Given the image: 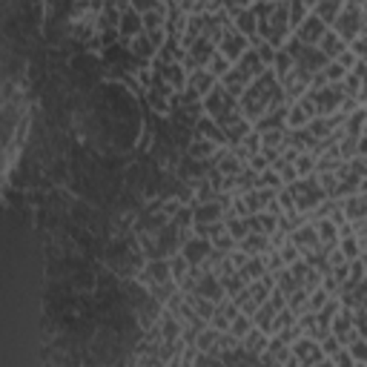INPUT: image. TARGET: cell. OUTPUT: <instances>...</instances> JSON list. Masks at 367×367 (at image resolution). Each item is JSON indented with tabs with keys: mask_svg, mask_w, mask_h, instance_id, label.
Wrapping results in <instances>:
<instances>
[{
	"mask_svg": "<svg viewBox=\"0 0 367 367\" xmlns=\"http://www.w3.org/2000/svg\"><path fill=\"white\" fill-rule=\"evenodd\" d=\"M341 201V212H344V218L347 221H353V218H364V212H367V201H364V192H353V196H344L339 198Z\"/></svg>",
	"mask_w": 367,
	"mask_h": 367,
	"instance_id": "obj_21",
	"label": "cell"
},
{
	"mask_svg": "<svg viewBox=\"0 0 367 367\" xmlns=\"http://www.w3.org/2000/svg\"><path fill=\"white\" fill-rule=\"evenodd\" d=\"M192 135H198V138H207L212 141L216 147H227L224 141V129L209 118V115H201V118H196V126H192Z\"/></svg>",
	"mask_w": 367,
	"mask_h": 367,
	"instance_id": "obj_9",
	"label": "cell"
},
{
	"mask_svg": "<svg viewBox=\"0 0 367 367\" xmlns=\"http://www.w3.org/2000/svg\"><path fill=\"white\" fill-rule=\"evenodd\" d=\"M233 29L236 32H241L244 37H253V35H258V17L253 15V9H238L236 15H233Z\"/></svg>",
	"mask_w": 367,
	"mask_h": 367,
	"instance_id": "obj_20",
	"label": "cell"
},
{
	"mask_svg": "<svg viewBox=\"0 0 367 367\" xmlns=\"http://www.w3.org/2000/svg\"><path fill=\"white\" fill-rule=\"evenodd\" d=\"M324 78H327V84H333V81H344V75H347V69L339 64V61H327L324 64Z\"/></svg>",
	"mask_w": 367,
	"mask_h": 367,
	"instance_id": "obj_40",
	"label": "cell"
},
{
	"mask_svg": "<svg viewBox=\"0 0 367 367\" xmlns=\"http://www.w3.org/2000/svg\"><path fill=\"white\" fill-rule=\"evenodd\" d=\"M256 55H258V61L264 64V66H273V57H276V46L273 44H267V41H258L256 46Z\"/></svg>",
	"mask_w": 367,
	"mask_h": 367,
	"instance_id": "obj_41",
	"label": "cell"
},
{
	"mask_svg": "<svg viewBox=\"0 0 367 367\" xmlns=\"http://www.w3.org/2000/svg\"><path fill=\"white\" fill-rule=\"evenodd\" d=\"M192 293H198V296H204V299H209V301L227 299L224 287H221V281H218V273H212V270H201V276H198L196 290H192Z\"/></svg>",
	"mask_w": 367,
	"mask_h": 367,
	"instance_id": "obj_8",
	"label": "cell"
},
{
	"mask_svg": "<svg viewBox=\"0 0 367 367\" xmlns=\"http://www.w3.org/2000/svg\"><path fill=\"white\" fill-rule=\"evenodd\" d=\"M290 350H293V356H296L299 364H304V367H313V364H330V359H327V356L321 353L319 341L310 339V336H304V333H301L296 341H290Z\"/></svg>",
	"mask_w": 367,
	"mask_h": 367,
	"instance_id": "obj_3",
	"label": "cell"
},
{
	"mask_svg": "<svg viewBox=\"0 0 367 367\" xmlns=\"http://www.w3.org/2000/svg\"><path fill=\"white\" fill-rule=\"evenodd\" d=\"M227 330H229V333H233V336L241 341V336H247L250 330H253V319H250L247 313H241V310H238V313H236V319L229 321V327H227Z\"/></svg>",
	"mask_w": 367,
	"mask_h": 367,
	"instance_id": "obj_33",
	"label": "cell"
},
{
	"mask_svg": "<svg viewBox=\"0 0 367 367\" xmlns=\"http://www.w3.org/2000/svg\"><path fill=\"white\" fill-rule=\"evenodd\" d=\"M238 247L244 250L247 256H261L264 250H270V236H267V233H247V236L238 241Z\"/></svg>",
	"mask_w": 367,
	"mask_h": 367,
	"instance_id": "obj_23",
	"label": "cell"
},
{
	"mask_svg": "<svg viewBox=\"0 0 367 367\" xmlns=\"http://www.w3.org/2000/svg\"><path fill=\"white\" fill-rule=\"evenodd\" d=\"M229 66H233V64H229L227 57H224V55H221V52L216 49V55L209 57V61H207V66H204V69H207L209 75H216V78H221V75H224V72H227Z\"/></svg>",
	"mask_w": 367,
	"mask_h": 367,
	"instance_id": "obj_37",
	"label": "cell"
},
{
	"mask_svg": "<svg viewBox=\"0 0 367 367\" xmlns=\"http://www.w3.org/2000/svg\"><path fill=\"white\" fill-rule=\"evenodd\" d=\"M293 167H296V172H299V178L313 176V172H316V152H299L296 161H293Z\"/></svg>",
	"mask_w": 367,
	"mask_h": 367,
	"instance_id": "obj_32",
	"label": "cell"
},
{
	"mask_svg": "<svg viewBox=\"0 0 367 367\" xmlns=\"http://www.w3.org/2000/svg\"><path fill=\"white\" fill-rule=\"evenodd\" d=\"M224 229H227V233L229 236H233L236 241H241L247 233H250V229H247V224H244V218L241 216H224Z\"/></svg>",
	"mask_w": 367,
	"mask_h": 367,
	"instance_id": "obj_35",
	"label": "cell"
},
{
	"mask_svg": "<svg viewBox=\"0 0 367 367\" xmlns=\"http://www.w3.org/2000/svg\"><path fill=\"white\" fill-rule=\"evenodd\" d=\"M144 273L149 276V281H169L172 273H169V258H147L144 264Z\"/></svg>",
	"mask_w": 367,
	"mask_h": 367,
	"instance_id": "obj_25",
	"label": "cell"
},
{
	"mask_svg": "<svg viewBox=\"0 0 367 367\" xmlns=\"http://www.w3.org/2000/svg\"><path fill=\"white\" fill-rule=\"evenodd\" d=\"M324 64H327V57L319 52V46H301V52L296 55V66H301V69H307V72H319V69H324Z\"/></svg>",
	"mask_w": 367,
	"mask_h": 367,
	"instance_id": "obj_15",
	"label": "cell"
},
{
	"mask_svg": "<svg viewBox=\"0 0 367 367\" xmlns=\"http://www.w3.org/2000/svg\"><path fill=\"white\" fill-rule=\"evenodd\" d=\"M339 250L344 253V258L350 261V258H356V256L364 253V241H359L356 236H344V238H339Z\"/></svg>",
	"mask_w": 367,
	"mask_h": 367,
	"instance_id": "obj_34",
	"label": "cell"
},
{
	"mask_svg": "<svg viewBox=\"0 0 367 367\" xmlns=\"http://www.w3.org/2000/svg\"><path fill=\"white\" fill-rule=\"evenodd\" d=\"M293 66H296V61H293V55H287V52H284V49L279 46V49H276V57H273V66H270V69H273V72H276V78L281 81V78H284V75H287L290 69H293Z\"/></svg>",
	"mask_w": 367,
	"mask_h": 367,
	"instance_id": "obj_31",
	"label": "cell"
},
{
	"mask_svg": "<svg viewBox=\"0 0 367 367\" xmlns=\"http://www.w3.org/2000/svg\"><path fill=\"white\" fill-rule=\"evenodd\" d=\"M316 227V236H319V244L327 250V247H336L339 244V227L330 221V218H316L313 221Z\"/></svg>",
	"mask_w": 367,
	"mask_h": 367,
	"instance_id": "obj_22",
	"label": "cell"
},
{
	"mask_svg": "<svg viewBox=\"0 0 367 367\" xmlns=\"http://www.w3.org/2000/svg\"><path fill=\"white\" fill-rule=\"evenodd\" d=\"M267 273V267H264V258L261 256H250L241 267H238V276L250 284V281H256V279H261Z\"/></svg>",
	"mask_w": 367,
	"mask_h": 367,
	"instance_id": "obj_27",
	"label": "cell"
},
{
	"mask_svg": "<svg viewBox=\"0 0 367 367\" xmlns=\"http://www.w3.org/2000/svg\"><path fill=\"white\" fill-rule=\"evenodd\" d=\"M138 32H144L141 15L135 12V9H129V6H126V9L121 12V17H118V35H121V37H126V41H129V37H135Z\"/></svg>",
	"mask_w": 367,
	"mask_h": 367,
	"instance_id": "obj_19",
	"label": "cell"
},
{
	"mask_svg": "<svg viewBox=\"0 0 367 367\" xmlns=\"http://www.w3.org/2000/svg\"><path fill=\"white\" fill-rule=\"evenodd\" d=\"M279 256H281V261H284V267H287V264H293V261H299V258H301V250L287 238V241L279 247Z\"/></svg>",
	"mask_w": 367,
	"mask_h": 367,
	"instance_id": "obj_39",
	"label": "cell"
},
{
	"mask_svg": "<svg viewBox=\"0 0 367 367\" xmlns=\"http://www.w3.org/2000/svg\"><path fill=\"white\" fill-rule=\"evenodd\" d=\"M324 32H327V23L321 21L319 15H313V12H307V17L293 29V35L299 37V41H301L304 46H316V44H319V37H321Z\"/></svg>",
	"mask_w": 367,
	"mask_h": 367,
	"instance_id": "obj_6",
	"label": "cell"
},
{
	"mask_svg": "<svg viewBox=\"0 0 367 367\" xmlns=\"http://www.w3.org/2000/svg\"><path fill=\"white\" fill-rule=\"evenodd\" d=\"M364 118H367V112H364V106L359 104L350 115L344 118V124H341V129H344V135H353V138H359V135H364Z\"/></svg>",
	"mask_w": 367,
	"mask_h": 367,
	"instance_id": "obj_26",
	"label": "cell"
},
{
	"mask_svg": "<svg viewBox=\"0 0 367 367\" xmlns=\"http://www.w3.org/2000/svg\"><path fill=\"white\" fill-rule=\"evenodd\" d=\"M261 135V152H264V158L267 161H273L279 152L287 147V138H284V129H264L258 132Z\"/></svg>",
	"mask_w": 367,
	"mask_h": 367,
	"instance_id": "obj_10",
	"label": "cell"
},
{
	"mask_svg": "<svg viewBox=\"0 0 367 367\" xmlns=\"http://www.w3.org/2000/svg\"><path fill=\"white\" fill-rule=\"evenodd\" d=\"M327 29H333L341 41H353V37L364 35V3L344 0V6L339 9V15L333 17V23Z\"/></svg>",
	"mask_w": 367,
	"mask_h": 367,
	"instance_id": "obj_1",
	"label": "cell"
},
{
	"mask_svg": "<svg viewBox=\"0 0 367 367\" xmlns=\"http://www.w3.org/2000/svg\"><path fill=\"white\" fill-rule=\"evenodd\" d=\"M267 333H261L258 330V327H253V330H250L247 336H241V347H244V350L247 353H253V356H258L261 350H264V347H267Z\"/></svg>",
	"mask_w": 367,
	"mask_h": 367,
	"instance_id": "obj_28",
	"label": "cell"
},
{
	"mask_svg": "<svg viewBox=\"0 0 367 367\" xmlns=\"http://www.w3.org/2000/svg\"><path fill=\"white\" fill-rule=\"evenodd\" d=\"M218 84L224 86V92H227V95H233V98H241V92L247 89L250 78H247V75H241L236 66H229V69L221 75V78H218Z\"/></svg>",
	"mask_w": 367,
	"mask_h": 367,
	"instance_id": "obj_13",
	"label": "cell"
},
{
	"mask_svg": "<svg viewBox=\"0 0 367 367\" xmlns=\"http://www.w3.org/2000/svg\"><path fill=\"white\" fill-rule=\"evenodd\" d=\"M129 9H135L138 15L156 12V9H164V0H129Z\"/></svg>",
	"mask_w": 367,
	"mask_h": 367,
	"instance_id": "obj_42",
	"label": "cell"
},
{
	"mask_svg": "<svg viewBox=\"0 0 367 367\" xmlns=\"http://www.w3.org/2000/svg\"><path fill=\"white\" fill-rule=\"evenodd\" d=\"M341 6H344V0H319V3H316L310 12H313V15H319L321 21H324L327 26H330V23H333V17L339 15V9H341Z\"/></svg>",
	"mask_w": 367,
	"mask_h": 367,
	"instance_id": "obj_29",
	"label": "cell"
},
{
	"mask_svg": "<svg viewBox=\"0 0 367 367\" xmlns=\"http://www.w3.org/2000/svg\"><path fill=\"white\" fill-rule=\"evenodd\" d=\"M244 164H247L250 169H253V172H261V169H267V167H270V161L264 158V152H256V156H250Z\"/></svg>",
	"mask_w": 367,
	"mask_h": 367,
	"instance_id": "obj_43",
	"label": "cell"
},
{
	"mask_svg": "<svg viewBox=\"0 0 367 367\" xmlns=\"http://www.w3.org/2000/svg\"><path fill=\"white\" fill-rule=\"evenodd\" d=\"M279 84H281V89H284V95H287V104H293V101L301 98L307 89H310V72L301 69V66H293Z\"/></svg>",
	"mask_w": 367,
	"mask_h": 367,
	"instance_id": "obj_4",
	"label": "cell"
},
{
	"mask_svg": "<svg viewBox=\"0 0 367 367\" xmlns=\"http://www.w3.org/2000/svg\"><path fill=\"white\" fill-rule=\"evenodd\" d=\"M290 189V196H293V207L296 212H301V216H307V212H313L316 204H321L327 196H324V189L319 187L316 181V172L313 176H304V178H296V181H290L284 184Z\"/></svg>",
	"mask_w": 367,
	"mask_h": 367,
	"instance_id": "obj_2",
	"label": "cell"
},
{
	"mask_svg": "<svg viewBox=\"0 0 367 367\" xmlns=\"http://www.w3.org/2000/svg\"><path fill=\"white\" fill-rule=\"evenodd\" d=\"M218 281H221V287H224V293H227V299L229 296H236L238 293V290L247 284L241 276H238V270H236V273H227V276H218Z\"/></svg>",
	"mask_w": 367,
	"mask_h": 367,
	"instance_id": "obj_36",
	"label": "cell"
},
{
	"mask_svg": "<svg viewBox=\"0 0 367 367\" xmlns=\"http://www.w3.org/2000/svg\"><path fill=\"white\" fill-rule=\"evenodd\" d=\"M316 46H319V52L327 57V61H336V57L347 49V41H341V37H339L333 29H327V32L319 37V44H316Z\"/></svg>",
	"mask_w": 367,
	"mask_h": 367,
	"instance_id": "obj_11",
	"label": "cell"
},
{
	"mask_svg": "<svg viewBox=\"0 0 367 367\" xmlns=\"http://www.w3.org/2000/svg\"><path fill=\"white\" fill-rule=\"evenodd\" d=\"M129 52H132V57H138L141 64H147V61H152L156 57V46H152V41H149V35L147 32H138L135 37H129Z\"/></svg>",
	"mask_w": 367,
	"mask_h": 367,
	"instance_id": "obj_17",
	"label": "cell"
},
{
	"mask_svg": "<svg viewBox=\"0 0 367 367\" xmlns=\"http://www.w3.org/2000/svg\"><path fill=\"white\" fill-rule=\"evenodd\" d=\"M209 250H212V241H209V238L192 233L189 238H184V241H181V250H178V253L187 258V264H189V267H201V261L207 258Z\"/></svg>",
	"mask_w": 367,
	"mask_h": 367,
	"instance_id": "obj_5",
	"label": "cell"
},
{
	"mask_svg": "<svg viewBox=\"0 0 367 367\" xmlns=\"http://www.w3.org/2000/svg\"><path fill=\"white\" fill-rule=\"evenodd\" d=\"M256 187H273V189H281L284 187V181H281V176L273 169V167H267V169H261L258 172V184Z\"/></svg>",
	"mask_w": 367,
	"mask_h": 367,
	"instance_id": "obj_38",
	"label": "cell"
},
{
	"mask_svg": "<svg viewBox=\"0 0 367 367\" xmlns=\"http://www.w3.org/2000/svg\"><path fill=\"white\" fill-rule=\"evenodd\" d=\"M247 46H250V44H247V37H244L241 32H236L233 26H229V29H227V32L218 37V44H216V49H218V52L227 57L229 64H236L238 57H241V52H244Z\"/></svg>",
	"mask_w": 367,
	"mask_h": 367,
	"instance_id": "obj_7",
	"label": "cell"
},
{
	"mask_svg": "<svg viewBox=\"0 0 367 367\" xmlns=\"http://www.w3.org/2000/svg\"><path fill=\"white\" fill-rule=\"evenodd\" d=\"M233 66H236V69H238L241 75H247L250 81H253L256 75H261V72L267 69V66H264V64L258 61V55H256V49H253V46H247V49L241 52V57H238V61H236Z\"/></svg>",
	"mask_w": 367,
	"mask_h": 367,
	"instance_id": "obj_12",
	"label": "cell"
},
{
	"mask_svg": "<svg viewBox=\"0 0 367 367\" xmlns=\"http://www.w3.org/2000/svg\"><path fill=\"white\" fill-rule=\"evenodd\" d=\"M218 147L212 144V141H207V138H198V135H192V141L187 144V149H184V156H189V158H196V161H204V158H209L212 152H216Z\"/></svg>",
	"mask_w": 367,
	"mask_h": 367,
	"instance_id": "obj_24",
	"label": "cell"
},
{
	"mask_svg": "<svg viewBox=\"0 0 367 367\" xmlns=\"http://www.w3.org/2000/svg\"><path fill=\"white\" fill-rule=\"evenodd\" d=\"M290 241H293L301 253L304 250H310V247H319V236H316V227H313V221H304V224H299L293 233L287 236Z\"/></svg>",
	"mask_w": 367,
	"mask_h": 367,
	"instance_id": "obj_14",
	"label": "cell"
},
{
	"mask_svg": "<svg viewBox=\"0 0 367 367\" xmlns=\"http://www.w3.org/2000/svg\"><path fill=\"white\" fill-rule=\"evenodd\" d=\"M284 3H287V23H290V32H293L307 17V6L304 0H284Z\"/></svg>",
	"mask_w": 367,
	"mask_h": 367,
	"instance_id": "obj_30",
	"label": "cell"
},
{
	"mask_svg": "<svg viewBox=\"0 0 367 367\" xmlns=\"http://www.w3.org/2000/svg\"><path fill=\"white\" fill-rule=\"evenodd\" d=\"M250 129H253V124H250V121L244 118V115L238 112L236 118L224 126V141H227V147H238V144H241V138H244V135H247Z\"/></svg>",
	"mask_w": 367,
	"mask_h": 367,
	"instance_id": "obj_16",
	"label": "cell"
},
{
	"mask_svg": "<svg viewBox=\"0 0 367 367\" xmlns=\"http://www.w3.org/2000/svg\"><path fill=\"white\" fill-rule=\"evenodd\" d=\"M216 84H218V78H216V75H209L207 69H189V72H187V86L196 89L201 98H204V95H207L212 86H216Z\"/></svg>",
	"mask_w": 367,
	"mask_h": 367,
	"instance_id": "obj_18",
	"label": "cell"
}]
</instances>
